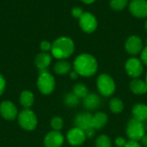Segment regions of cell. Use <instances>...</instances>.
I'll list each match as a JSON object with an SVG mask.
<instances>
[{"label":"cell","mask_w":147,"mask_h":147,"mask_svg":"<svg viewBox=\"0 0 147 147\" xmlns=\"http://www.w3.org/2000/svg\"><path fill=\"white\" fill-rule=\"evenodd\" d=\"M64 102L69 107H75L78 105L79 99L73 93H68L64 97Z\"/></svg>","instance_id":"cb8c5ba5"},{"label":"cell","mask_w":147,"mask_h":147,"mask_svg":"<svg viewBox=\"0 0 147 147\" xmlns=\"http://www.w3.org/2000/svg\"><path fill=\"white\" fill-rule=\"evenodd\" d=\"M101 105V99L96 94H89L84 99V106L87 110H95Z\"/></svg>","instance_id":"e0dca14e"},{"label":"cell","mask_w":147,"mask_h":147,"mask_svg":"<svg viewBox=\"0 0 147 147\" xmlns=\"http://www.w3.org/2000/svg\"><path fill=\"white\" fill-rule=\"evenodd\" d=\"M146 84H147V74H146Z\"/></svg>","instance_id":"ab89813d"},{"label":"cell","mask_w":147,"mask_h":147,"mask_svg":"<svg viewBox=\"0 0 147 147\" xmlns=\"http://www.w3.org/2000/svg\"><path fill=\"white\" fill-rule=\"evenodd\" d=\"M127 134L130 140H141L143 136L146 134L144 123L134 118L131 119L127 126Z\"/></svg>","instance_id":"8992f818"},{"label":"cell","mask_w":147,"mask_h":147,"mask_svg":"<svg viewBox=\"0 0 147 147\" xmlns=\"http://www.w3.org/2000/svg\"><path fill=\"white\" fill-rule=\"evenodd\" d=\"M97 62L96 58L90 54H81L77 56L73 62L74 70L82 76L90 77L97 71Z\"/></svg>","instance_id":"6da1fadb"},{"label":"cell","mask_w":147,"mask_h":147,"mask_svg":"<svg viewBox=\"0 0 147 147\" xmlns=\"http://www.w3.org/2000/svg\"><path fill=\"white\" fill-rule=\"evenodd\" d=\"M40 49L43 51V52H47L51 50L52 49V44L48 42V41H42L40 44Z\"/></svg>","instance_id":"83f0119b"},{"label":"cell","mask_w":147,"mask_h":147,"mask_svg":"<svg viewBox=\"0 0 147 147\" xmlns=\"http://www.w3.org/2000/svg\"><path fill=\"white\" fill-rule=\"evenodd\" d=\"M92 114L90 113H82L76 116L74 123L76 127L85 132L92 127ZM93 128V127H92Z\"/></svg>","instance_id":"5bb4252c"},{"label":"cell","mask_w":147,"mask_h":147,"mask_svg":"<svg viewBox=\"0 0 147 147\" xmlns=\"http://www.w3.org/2000/svg\"><path fill=\"white\" fill-rule=\"evenodd\" d=\"M141 62L145 65H147V46L141 51Z\"/></svg>","instance_id":"1f68e13d"},{"label":"cell","mask_w":147,"mask_h":147,"mask_svg":"<svg viewBox=\"0 0 147 147\" xmlns=\"http://www.w3.org/2000/svg\"><path fill=\"white\" fill-rule=\"evenodd\" d=\"M34 102V94L29 90H24L20 95V103L25 109H29Z\"/></svg>","instance_id":"ffe728a7"},{"label":"cell","mask_w":147,"mask_h":147,"mask_svg":"<svg viewBox=\"0 0 147 147\" xmlns=\"http://www.w3.org/2000/svg\"><path fill=\"white\" fill-rule=\"evenodd\" d=\"M0 114L6 120H14L18 116V111L16 105L9 101H5L0 104Z\"/></svg>","instance_id":"9c48e42d"},{"label":"cell","mask_w":147,"mask_h":147,"mask_svg":"<svg viewBox=\"0 0 147 147\" xmlns=\"http://www.w3.org/2000/svg\"><path fill=\"white\" fill-rule=\"evenodd\" d=\"M96 86L100 94L106 97L111 96L115 91V81L110 75L107 74H102L98 76Z\"/></svg>","instance_id":"277c9868"},{"label":"cell","mask_w":147,"mask_h":147,"mask_svg":"<svg viewBox=\"0 0 147 147\" xmlns=\"http://www.w3.org/2000/svg\"><path fill=\"white\" fill-rule=\"evenodd\" d=\"M64 143V136L59 131H51L44 138L46 147H61Z\"/></svg>","instance_id":"4fadbf2b"},{"label":"cell","mask_w":147,"mask_h":147,"mask_svg":"<svg viewBox=\"0 0 147 147\" xmlns=\"http://www.w3.org/2000/svg\"><path fill=\"white\" fill-rule=\"evenodd\" d=\"M52 57L47 52H42L38 54L34 58V64L39 69L40 73L47 71V68L51 64Z\"/></svg>","instance_id":"9a60e30c"},{"label":"cell","mask_w":147,"mask_h":147,"mask_svg":"<svg viewBox=\"0 0 147 147\" xmlns=\"http://www.w3.org/2000/svg\"><path fill=\"white\" fill-rule=\"evenodd\" d=\"M129 10L132 15L139 18L147 17L146 0H133L130 3Z\"/></svg>","instance_id":"8fae6325"},{"label":"cell","mask_w":147,"mask_h":147,"mask_svg":"<svg viewBox=\"0 0 147 147\" xmlns=\"http://www.w3.org/2000/svg\"><path fill=\"white\" fill-rule=\"evenodd\" d=\"M71 69V66L70 64V62L65 61V60H60L58 62L55 63L54 67H53V70L57 75H65L67 73H70Z\"/></svg>","instance_id":"44dd1931"},{"label":"cell","mask_w":147,"mask_h":147,"mask_svg":"<svg viewBox=\"0 0 147 147\" xmlns=\"http://www.w3.org/2000/svg\"><path fill=\"white\" fill-rule=\"evenodd\" d=\"M112 143L107 135H101L96 140V147H111Z\"/></svg>","instance_id":"d4e9b609"},{"label":"cell","mask_w":147,"mask_h":147,"mask_svg":"<svg viewBox=\"0 0 147 147\" xmlns=\"http://www.w3.org/2000/svg\"><path fill=\"white\" fill-rule=\"evenodd\" d=\"M126 143H127V140L122 137H118L115 139V145L118 147H124Z\"/></svg>","instance_id":"f546056e"},{"label":"cell","mask_w":147,"mask_h":147,"mask_svg":"<svg viewBox=\"0 0 147 147\" xmlns=\"http://www.w3.org/2000/svg\"><path fill=\"white\" fill-rule=\"evenodd\" d=\"M17 120L22 128L27 131H32L37 126V117L30 109H23L18 113Z\"/></svg>","instance_id":"5b68a950"},{"label":"cell","mask_w":147,"mask_h":147,"mask_svg":"<svg viewBox=\"0 0 147 147\" xmlns=\"http://www.w3.org/2000/svg\"><path fill=\"white\" fill-rule=\"evenodd\" d=\"M130 88L134 94H144L147 92V84L146 81L140 79H134L130 82Z\"/></svg>","instance_id":"d6986e66"},{"label":"cell","mask_w":147,"mask_h":147,"mask_svg":"<svg viewBox=\"0 0 147 147\" xmlns=\"http://www.w3.org/2000/svg\"><path fill=\"white\" fill-rule=\"evenodd\" d=\"M141 141H142L143 145L146 147H147V133H146V134L143 136V138L141 139Z\"/></svg>","instance_id":"d590c367"},{"label":"cell","mask_w":147,"mask_h":147,"mask_svg":"<svg viewBox=\"0 0 147 147\" xmlns=\"http://www.w3.org/2000/svg\"><path fill=\"white\" fill-rule=\"evenodd\" d=\"M146 30H147V21H146Z\"/></svg>","instance_id":"f35d334b"},{"label":"cell","mask_w":147,"mask_h":147,"mask_svg":"<svg viewBox=\"0 0 147 147\" xmlns=\"http://www.w3.org/2000/svg\"><path fill=\"white\" fill-rule=\"evenodd\" d=\"M82 2H84V3H93L95 0H81Z\"/></svg>","instance_id":"8d00e7d4"},{"label":"cell","mask_w":147,"mask_h":147,"mask_svg":"<svg viewBox=\"0 0 147 147\" xmlns=\"http://www.w3.org/2000/svg\"><path fill=\"white\" fill-rule=\"evenodd\" d=\"M84 133H85L86 138H92V137L95 135V129L91 127V128H90V129L86 130Z\"/></svg>","instance_id":"836d02e7"},{"label":"cell","mask_w":147,"mask_h":147,"mask_svg":"<svg viewBox=\"0 0 147 147\" xmlns=\"http://www.w3.org/2000/svg\"><path fill=\"white\" fill-rule=\"evenodd\" d=\"M37 88L43 94H50L55 88V79L48 72H41L37 79Z\"/></svg>","instance_id":"3957f363"},{"label":"cell","mask_w":147,"mask_h":147,"mask_svg":"<svg viewBox=\"0 0 147 147\" xmlns=\"http://www.w3.org/2000/svg\"><path fill=\"white\" fill-rule=\"evenodd\" d=\"M125 68H126L127 75L134 78L139 77L143 73V70H144L142 62L140 59L135 58V57L130 58L127 61L125 64Z\"/></svg>","instance_id":"52a82bcc"},{"label":"cell","mask_w":147,"mask_h":147,"mask_svg":"<svg viewBox=\"0 0 147 147\" xmlns=\"http://www.w3.org/2000/svg\"><path fill=\"white\" fill-rule=\"evenodd\" d=\"M5 87H6V81H5L4 78L3 77V75H0V96H1V95L3 94V93L4 92Z\"/></svg>","instance_id":"4dcf8cb0"},{"label":"cell","mask_w":147,"mask_h":147,"mask_svg":"<svg viewBox=\"0 0 147 147\" xmlns=\"http://www.w3.org/2000/svg\"><path fill=\"white\" fill-rule=\"evenodd\" d=\"M86 139L87 138H86L85 133L78 127H74L71 129L68 132L67 136H66V139L68 143L73 146H79L83 145Z\"/></svg>","instance_id":"30bf717a"},{"label":"cell","mask_w":147,"mask_h":147,"mask_svg":"<svg viewBox=\"0 0 147 147\" xmlns=\"http://www.w3.org/2000/svg\"><path fill=\"white\" fill-rule=\"evenodd\" d=\"M128 0H111L110 7L115 10H122L127 4Z\"/></svg>","instance_id":"484cf974"},{"label":"cell","mask_w":147,"mask_h":147,"mask_svg":"<svg viewBox=\"0 0 147 147\" xmlns=\"http://www.w3.org/2000/svg\"><path fill=\"white\" fill-rule=\"evenodd\" d=\"M71 13H72V16H73L74 17H76V18H80V16L83 15L84 12H83L82 9H80V8H78V7H75V8L72 9Z\"/></svg>","instance_id":"f1b7e54d"},{"label":"cell","mask_w":147,"mask_h":147,"mask_svg":"<svg viewBox=\"0 0 147 147\" xmlns=\"http://www.w3.org/2000/svg\"><path fill=\"white\" fill-rule=\"evenodd\" d=\"M125 49L130 55H135L140 53L143 49L142 40L137 36H132L128 37L125 43Z\"/></svg>","instance_id":"7c38bea8"},{"label":"cell","mask_w":147,"mask_h":147,"mask_svg":"<svg viewBox=\"0 0 147 147\" xmlns=\"http://www.w3.org/2000/svg\"><path fill=\"white\" fill-rule=\"evenodd\" d=\"M124 147H142L139 143L138 141H135V140H129V141H127L126 145Z\"/></svg>","instance_id":"d6a6232c"},{"label":"cell","mask_w":147,"mask_h":147,"mask_svg":"<svg viewBox=\"0 0 147 147\" xmlns=\"http://www.w3.org/2000/svg\"><path fill=\"white\" fill-rule=\"evenodd\" d=\"M63 125H64V121L62 120V118L56 116L53 117L51 120V127L53 128V131H59L61 130L63 128Z\"/></svg>","instance_id":"4316f807"},{"label":"cell","mask_w":147,"mask_h":147,"mask_svg":"<svg viewBox=\"0 0 147 147\" xmlns=\"http://www.w3.org/2000/svg\"><path fill=\"white\" fill-rule=\"evenodd\" d=\"M109 108L114 113H120L124 109L123 102L118 98H113L109 101Z\"/></svg>","instance_id":"603a6c76"},{"label":"cell","mask_w":147,"mask_h":147,"mask_svg":"<svg viewBox=\"0 0 147 147\" xmlns=\"http://www.w3.org/2000/svg\"><path fill=\"white\" fill-rule=\"evenodd\" d=\"M74 42L73 41L65 36L56 39L52 44L51 52L54 58L59 60H65L70 57L74 52Z\"/></svg>","instance_id":"7a4b0ae2"},{"label":"cell","mask_w":147,"mask_h":147,"mask_svg":"<svg viewBox=\"0 0 147 147\" xmlns=\"http://www.w3.org/2000/svg\"><path fill=\"white\" fill-rule=\"evenodd\" d=\"M79 25L84 32L92 33L97 27V21L91 13L84 12L79 18Z\"/></svg>","instance_id":"ba28073f"},{"label":"cell","mask_w":147,"mask_h":147,"mask_svg":"<svg viewBox=\"0 0 147 147\" xmlns=\"http://www.w3.org/2000/svg\"><path fill=\"white\" fill-rule=\"evenodd\" d=\"M134 119L140 121V122H146L147 120V105L143 103L136 104L132 110Z\"/></svg>","instance_id":"2e32d148"},{"label":"cell","mask_w":147,"mask_h":147,"mask_svg":"<svg viewBox=\"0 0 147 147\" xmlns=\"http://www.w3.org/2000/svg\"><path fill=\"white\" fill-rule=\"evenodd\" d=\"M78 99H84L88 94H89V90L88 88L83 84V83H78L74 86L73 88V92H72Z\"/></svg>","instance_id":"7402d4cb"},{"label":"cell","mask_w":147,"mask_h":147,"mask_svg":"<svg viewBox=\"0 0 147 147\" xmlns=\"http://www.w3.org/2000/svg\"><path fill=\"white\" fill-rule=\"evenodd\" d=\"M78 75H78L75 70L70 72V77H71V79H77V78L78 77Z\"/></svg>","instance_id":"e575fe53"},{"label":"cell","mask_w":147,"mask_h":147,"mask_svg":"<svg viewBox=\"0 0 147 147\" xmlns=\"http://www.w3.org/2000/svg\"><path fill=\"white\" fill-rule=\"evenodd\" d=\"M108 122V115L104 113L98 112L92 116V127L96 129H102Z\"/></svg>","instance_id":"ac0fdd59"},{"label":"cell","mask_w":147,"mask_h":147,"mask_svg":"<svg viewBox=\"0 0 147 147\" xmlns=\"http://www.w3.org/2000/svg\"><path fill=\"white\" fill-rule=\"evenodd\" d=\"M144 126H145V130H146V132L147 131V120L146 122H144Z\"/></svg>","instance_id":"74e56055"},{"label":"cell","mask_w":147,"mask_h":147,"mask_svg":"<svg viewBox=\"0 0 147 147\" xmlns=\"http://www.w3.org/2000/svg\"><path fill=\"white\" fill-rule=\"evenodd\" d=\"M146 43H147V39H146Z\"/></svg>","instance_id":"60d3db41"}]
</instances>
